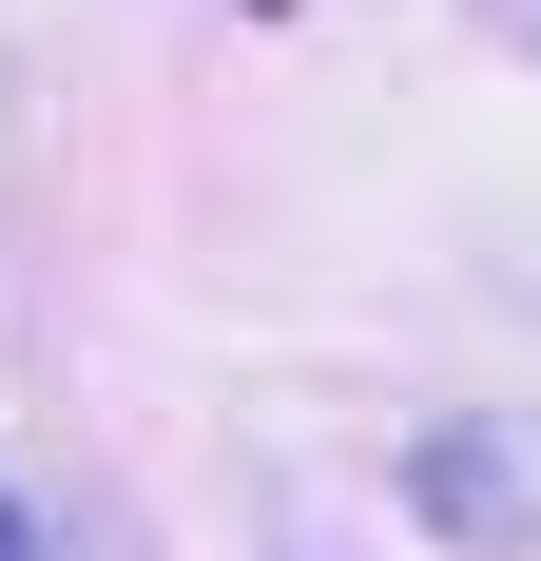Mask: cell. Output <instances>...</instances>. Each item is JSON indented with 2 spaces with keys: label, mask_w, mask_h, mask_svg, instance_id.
Listing matches in <instances>:
<instances>
[{
  "label": "cell",
  "mask_w": 541,
  "mask_h": 561,
  "mask_svg": "<svg viewBox=\"0 0 541 561\" xmlns=\"http://www.w3.org/2000/svg\"><path fill=\"white\" fill-rule=\"evenodd\" d=\"M503 39H522V58H541V0H503Z\"/></svg>",
  "instance_id": "1"
},
{
  "label": "cell",
  "mask_w": 541,
  "mask_h": 561,
  "mask_svg": "<svg viewBox=\"0 0 541 561\" xmlns=\"http://www.w3.org/2000/svg\"><path fill=\"white\" fill-rule=\"evenodd\" d=\"M0 561H20V523H0Z\"/></svg>",
  "instance_id": "2"
}]
</instances>
